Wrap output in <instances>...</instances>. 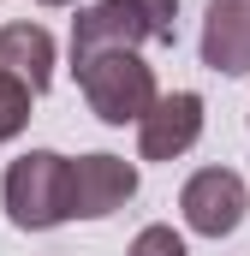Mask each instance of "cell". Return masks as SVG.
Masks as SVG:
<instances>
[{
	"mask_svg": "<svg viewBox=\"0 0 250 256\" xmlns=\"http://www.w3.org/2000/svg\"><path fill=\"white\" fill-rule=\"evenodd\" d=\"M179 0H96L72 18V60L102 48H173Z\"/></svg>",
	"mask_w": 250,
	"mask_h": 256,
	"instance_id": "6da1fadb",
	"label": "cell"
},
{
	"mask_svg": "<svg viewBox=\"0 0 250 256\" xmlns=\"http://www.w3.org/2000/svg\"><path fill=\"white\" fill-rule=\"evenodd\" d=\"M78 90L90 102V114L102 126H137L149 108H155V66L143 60L137 48H102V54H78Z\"/></svg>",
	"mask_w": 250,
	"mask_h": 256,
	"instance_id": "7a4b0ae2",
	"label": "cell"
},
{
	"mask_svg": "<svg viewBox=\"0 0 250 256\" xmlns=\"http://www.w3.org/2000/svg\"><path fill=\"white\" fill-rule=\"evenodd\" d=\"M0 196H6V220L18 232H54L72 220V155L60 149H24L6 179H0Z\"/></svg>",
	"mask_w": 250,
	"mask_h": 256,
	"instance_id": "3957f363",
	"label": "cell"
},
{
	"mask_svg": "<svg viewBox=\"0 0 250 256\" xmlns=\"http://www.w3.org/2000/svg\"><path fill=\"white\" fill-rule=\"evenodd\" d=\"M244 208H250V185L232 173V167H202L190 173L185 191H179V214L196 238H226L244 226Z\"/></svg>",
	"mask_w": 250,
	"mask_h": 256,
	"instance_id": "277c9868",
	"label": "cell"
},
{
	"mask_svg": "<svg viewBox=\"0 0 250 256\" xmlns=\"http://www.w3.org/2000/svg\"><path fill=\"white\" fill-rule=\"evenodd\" d=\"M137 196V167L96 149L72 161V220H108L114 208H125Z\"/></svg>",
	"mask_w": 250,
	"mask_h": 256,
	"instance_id": "5b68a950",
	"label": "cell"
},
{
	"mask_svg": "<svg viewBox=\"0 0 250 256\" xmlns=\"http://www.w3.org/2000/svg\"><path fill=\"white\" fill-rule=\"evenodd\" d=\"M202 137V96L196 90H173L155 96V108L137 120V155L143 161H179Z\"/></svg>",
	"mask_w": 250,
	"mask_h": 256,
	"instance_id": "8992f818",
	"label": "cell"
},
{
	"mask_svg": "<svg viewBox=\"0 0 250 256\" xmlns=\"http://www.w3.org/2000/svg\"><path fill=\"white\" fill-rule=\"evenodd\" d=\"M196 54L220 78H244L250 72V0H208Z\"/></svg>",
	"mask_w": 250,
	"mask_h": 256,
	"instance_id": "52a82bcc",
	"label": "cell"
},
{
	"mask_svg": "<svg viewBox=\"0 0 250 256\" xmlns=\"http://www.w3.org/2000/svg\"><path fill=\"white\" fill-rule=\"evenodd\" d=\"M0 72L42 96L54 84V36L42 24H0Z\"/></svg>",
	"mask_w": 250,
	"mask_h": 256,
	"instance_id": "ba28073f",
	"label": "cell"
},
{
	"mask_svg": "<svg viewBox=\"0 0 250 256\" xmlns=\"http://www.w3.org/2000/svg\"><path fill=\"white\" fill-rule=\"evenodd\" d=\"M30 102H36V96H30L18 78H6V72H0V143H12L18 131L30 126Z\"/></svg>",
	"mask_w": 250,
	"mask_h": 256,
	"instance_id": "9c48e42d",
	"label": "cell"
},
{
	"mask_svg": "<svg viewBox=\"0 0 250 256\" xmlns=\"http://www.w3.org/2000/svg\"><path fill=\"white\" fill-rule=\"evenodd\" d=\"M125 256H190V250H185V238H179L173 226L155 220V226H143V232L131 238V250H125Z\"/></svg>",
	"mask_w": 250,
	"mask_h": 256,
	"instance_id": "30bf717a",
	"label": "cell"
},
{
	"mask_svg": "<svg viewBox=\"0 0 250 256\" xmlns=\"http://www.w3.org/2000/svg\"><path fill=\"white\" fill-rule=\"evenodd\" d=\"M42 6H78V0H42Z\"/></svg>",
	"mask_w": 250,
	"mask_h": 256,
	"instance_id": "8fae6325",
	"label": "cell"
}]
</instances>
